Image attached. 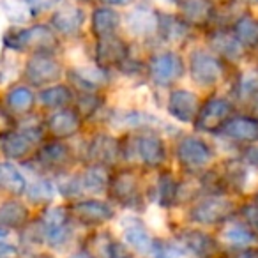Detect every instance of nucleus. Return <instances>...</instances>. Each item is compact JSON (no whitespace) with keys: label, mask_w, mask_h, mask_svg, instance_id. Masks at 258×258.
<instances>
[{"label":"nucleus","mask_w":258,"mask_h":258,"mask_svg":"<svg viewBox=\"0 0 258 258\" xmlns=\"http://www.w3.org/2000/svg\"><path fill=\"white\" fill-rule=\"evenodd\" d=\"M6 44L16 51H34V53H51L58 46L55 32L46 25H36L29 29L11 30L6 36Z\"/></svg>","instance_id":"nucleus-1"},{"label":"nucleus","mask_w":258,"mask_h":258,"mask_svg":"<svg viewBox=\"0 0 258 258\" xmlns=\"http://www.w3.org/2000/svg\"><path fill=\"white\" fill-rule=\"evenodd\" d=\"M71 214L64 207H50L41 214L39 228L43 240L51 247H60L71 237Z\"/></svg>","instance_id":"nucleus-2"},{"label":"nucleus","mask_w":258,"mask_h":258,"mask_svg":"<svg viewBox=\"0 0 258 258\" xmlns=\"http://www.w3.org/2000/svg\"><path fill=\"white\" fill-rule=\"evenodd\" d=\"M235 211L232 200L219 195H211L209 198L200 200L189 211V219L198 225H219L226 221Z\"/></svg>","instance_id":"nucleus-3"},{"label":"nucleus","mask_w":258,"mask_h":258,"mask_svg":"<svg viewBox=\"0 0 258 258\" xmlns=\"http://www.w3.org/2000/svg\"><path fill=\"white\" fill-rule=\"evenodd\" d=\"M175 156L180 166L189 172H198V170L205 168L214 159L212 149L202 138L195 137H184L182 140H179Z\"/></svg>","instance_id":"nucleus-4"},{"label":"nucleus","mask_w":258,"mask_h":258,"mask_svg":"<svg viewBox=\"0 0 258 258\" xmlns=\"http://www.w3.org/2000/svg\"><path fill=\"white\" fill-rule=\"evenodd\" d=\"M189 75L198 85L212 87L223 76V64L216 55L205 50H197L189 57Z\"/></svg>","instance_id":"nucleus-5"},{"label":"nucleus","mask_w":258,"mask_h":258,"mask_svg":"<svg viewBox=\"0 0 258 258\" xmlns=\"http://www.w3.org/2000/svg\"><path fill=\"white\" fill-rule=\"evenodd\" d=\"M182 58L173 51H165V53L154 55L149 62V75L151 80L159 87H166L175 83L180 76L184 75Z\"/></svg>","instance_id":"nucleus-6"},{"label":"nucleus","mask_w":258,"mask_h":258,"mask_svg":"<svg viewBox=\"0 0 258 258\" xmlns=\"http://www.w3.org/2000/svg\"><path fill=\"white\" fill-rule=\"evenodd\" d=\"M232 103L223 97H211L204 104H200V110L195 118V124L202 131H218L225 125V122L232 115Z\"/></svg>","instance_id":"nucleus-7"},{"label":"nucleus","mask_w":258,"mask_h":258,"mask_svg":"<svg viewBox=\"0 0 258 258\" xmlns=\"http://www.w3.org/2000/svg\"><path fill=\"white\" fill-rule=\"evenodd\" d=\"M110 193L124 207H137L142 202V191L138 177L131 170H118L110 179Z\"/></svg>","instance_id":"nucleus-8"},{"label":"nucleus","mask_w":258,"mask_h":258,"mask_svg":"<svg viewBox=\"0 0 258 258\" xmlns=\"http://www.w3.org/2000/svg\"><path fill=\"white\" fill-rule=\"evenodd\" d=\"M62 75V68L50 53H34L29 58L25 68V78L30 85H48V83L58 82Z\"/></svg>","instance_id":"nucleus-9"},{"label":"nucleus","mask_w":258,"mask_h":258,"mask_svg":"<svg viewBox=\"0 0 258 258\" xmlns=\"http://www.w3.org/2000/svg\"><path fill=\"white\" fill-rule=\"evenodd\" d=\"M69 214H71L73 219L83 223V225L96 226V225H103V223L110 221L115 216V211L106 202L89 198V200L75 202V204L71 205V209H69Z\"/></svg>","instance_id":"nucleus-10"},{"label":"nucleus","mask_w":258,"mask_h":258,"mask_svg":"<svg viewBox=\"0 0 258 258\" xmlns=\"http://www.w3.org/2000/svg\"><path fill=\"white\" fill-rule=\"evenodd\" d=\"M179 244L195 258H212L218 253V242L214 237L200 230H184L179 235Z\"/></svg>","instance_id":"nucleus-11"},{"label":"nucleus","mask_w":258,"mask_h":258,"mask_svg":"<svg viewBox=\"0 0 258 258\" xmlns=\"http://www.w3.org/2000/svg\"><path fill=\"white\" fill-rule=\"evenodd\" d=\"M135 152L138 154V159L147 168H158L165 163L166 149L165 144L156 135H142L135 140Z\"/></svg>","instance_id":"nucleus-12"},{"label":"nucleus","mask_w":258,"mask_h":258,"mask_svg":"<svg viewBox=\"0 0 258 258\" xmlns=\"http://www.w3.org/2000/svg\"><path fill=\"white\" fill-rule=\"evenodd\" d=\"M200 110V99L189 90H172L168 97V111L179 122H195Z\"/></svg>","instance_id":"nucleus-13"},{"label":"nucleus","mask_w":258,"mask_h":258,"mask_svg":"<svg viewBox=\"0 0 258 258\" xmlns=\"http://www.w3.org/2000/svg\"><path fill=\"white\" fill-rule=\"evenodd\" d=\"M129 48L122 39L115 36L101 37L97 41L96 46V57H97V66L103 69L113 68V66H120L122 62L127 58Z\"/></svg>","instance_id":"nucleus-14"},{"label":"nucleus","mask_w":258,"mask_h":258,"mask_svg":"<svg viewBox=\"0 0 258 258\" xmlns=\"http://www.w3.org/2000/svg\"><path fill=\"white\" fill-rule=\"evenodd\" d=\"M82 127V118L76 110H58L46 120V129L55 140L75 137Z\"/></svg>","instance_id":"nucleus-15"},{"label":"nucleus","mask_w":258,"mask_h":258,"mask_svg":"<svg viewBox=\"0 0 258 258\" xmlns=\"http://www.w3.org/2000/svg\"><path fill=\"white\" fill-rule=\"evenodd\" d=\"M73 161H75V156H73L71 149L60 140L43 145L41 151L37 152V163L48 170H57V172L66 170Z\"/></svg>","instance_id":"nucleus-16"},{"label":"nucleus","mask_w":258,"mask_h":258,"mask_svg":"<svg viewBox=\"0 0 258 258\" xmlns=\"http://www.w3.org/2000/svg\"><path fill=\"white\" fill-rule=\"evenodd\" d=\"M158 15L151 6L138 4L127 13V29L140 37H149L158 32Z\"/></svg>","instance_id":"nucleus-17"},{"label":"nucleus","mask_w":258,"mask_h":258,"mask_svg":"<svg viewBox=\"0 0 258 258\" xmlns=\"http://www.w3.org/2000/svg\"><path fill=\"white\" fill-rule=\"evenodd\" d=\"M180 18L189 27H205L214 16V4L211 0H180Z\"/></svg>","instance_id":"nucleus-18"},{"label":"nucleus","mask_w":258,"mask_h":258,"mask_svg":"<svg viewBox=\"0 0 258 258\" xmlns=\"http://www.w3.org/2000/svg\"><path fill=\"white\" fill-rule=\"evenodd\" d=\"M83 11L73 4H64L55 11L51 16V25L57 32L64 34V36H75L82 30L83 25Z\"/></svg>","instance_id":"nucleus-19"},{"label":"nucleus","mask_w":258,"mask_h":258,"mask_svg":"<svg viewBox=\"0 0 258 258\" xmlns=\"http://www.w3.org/2000/svg\"><path fill=\"white\" fill-rule=\"evenodd\" d=\"M122 240H124L125 246L138 251V253H151L152 246H154V239H152L151 233L147 232L144 223L135 218L129 219V221L122 226Z\"/></svg>","instance_id":"nucleus-20"},{"label":"nucleus","mask_w":258,"mask_h":258,"mask_svg":"<svg viewBox=\"0 0 258 258\" xmlns=\"http://www.w3.org/2000/svg\"><path fill=\"white\" fill-rule=\"evenodd\" d=\"M228 138L235 142H256L258 138V120L251 117H230L221 127Z\"/></svg>","instance_id":"nucleus-21"},{"label":"nucleus","mask_w":258,"mask_h":258,"mask_svg":"<svg viewBox=\"0 0 258 258\" xmlns=\"http://www.w3.org/2000/svg\"><path fill=\"white\" fill-rule=\"evenodd\" d=\"M36 142L23 131H11L2 137V152L8 159H25L30 156Z\"/></svg>","instance_id":"nucleus-22"},{"label":"nucleus","mask_w":258,"mask_h":258,"mask_svg":"<svg viewBox=\"0 0 258 258\" xmlns=\"http://www.w3.org/2000/svg\"><path fill=\"white\" fill-rule=\"evenodd\" d=\"M191 27L180 16L175 15H158V32L166 43H182L189 36Z\"/></svg>","instance_id":"nucleus-23"},{"label":"nucleus","mask_w":258,"mask_h":258,"mask_svg":"<svg viewBox=\"0 0 258 258\" xmlns=\"http://www.w3.org/2000/svg\"><path fill=\"white\" fill-rule=\"evenodd\" d=\"M89 154L97 165L106 166L115 163L117 156L120 154V145L115 138L106 137V135H101V137L94 138L92 144L89 147Z\"/></svg>","instance_id":"nucleus-24"},{"label":"nucleus","mask_w":258,"mask_h":258,"mask_svg":"<svg viewBox=\"0 0 258 258\" xmlns=\"http://www.w3.org/2000/svg\"><path fill=\"white\" fill-rule=\"evenodd\" d=\"M211 46L216 57L228 58V60H239L244 53V46L235 39L233 34H228L225 30H216L211 36Z\"/></svg>","instance_id":"nucleus-25"},{"label":"nucleus","mask_w":258,"mask_h":258,"mask_svg":"<svg viewBox=\"0 0 258 258\" xmlns=\"http://www.w3.org/2000/svg\"><path fill=\"white\" fill-rule=\"evenodd\" d=\"M78 179V187L80 193H101L110 186V175L104 170V166L96 165L89 166L85 172H82L80 175H76Z\"/></svg>","instance_id":"nucleus-26"},{"label":"nucleus","mask_w":258,"mask_h":258,"mask_svg":"<svg viewBox=\"0 0 258 258\" xmlns=\"http://www.w3.org/2000/svg\"><path fill=\"white\" fill-rule=\"evenodd\" d=\"M29 223V209L18 200H8L0 205V228H22Z\"/></svg>","instance_id":"nucleus-27"},{"label":"nucleus","mask_w":258,"mask_h":258,"mask_svg":"<svg viewBox=\"0 0 258 258\" xmlns=\"http://www.w3.org/2000/svg\"><path fill=\"white\" fill-rule=\"evenodd\" d=\"M120 18L110 8H97L92 15V32L97 36V39L108 36H115Z\"/></svg>","instance_id":"nucleus-28"},{"label":"nucleus","mask_w":258,"mask_h":258,"mask_svg":"<svg viewBox=\"0 0 258 258\" xmlns=\"http://www.w3.org/2000/svg\"><path fill=\"white\" fill-rule=\"evenodd\" d=\"M233 36L244 48H251L258 44V23L249 15L240 16L233 25Z\"/></svg>","instance_id":"nucleus-29"},{"label":"nucleus","mask_w":258,"mask_h":258,"mask_svg":"<svg viewBox=\"0 0 258 258\" xmlns=\"http://www.w3.org/2000/svg\"><path fill=\"white\" fill-rule=\"evenodd\" d=\"M0 189H8L13 195H22L27 189L23 175L11 163H0Z\"/></svg>","instance_id":"nucleus-30"},{"label":"nucleus","mask_w":258,"mask_h":258,"mask_svg":"<svg viewBox=\"0 0 258 258\" xmlns=\"http://www.w3.org/2000/svg\"><path fill=\"white\" fill-rule=\"evenodd\" d=\"M39 97H41V103L46 108L64 110V106H68L73 101V92L69 90V87H66V85H53V87L44 89Z\"/></svg>","instance_id":"nucleus-31"},{"label":"nucleus","mask_w":258,"mask_h":258,"mask_svg":"<svg viewBox=\"0 0 258 258\" xmlns=\"http://www.w3.org/2000/svg\"><path fill=\"white\" fill-rule=\"evenodd\" d=\"M223 240L237 247H247L249 244H253L254 235L249 226L242 225V223H232L223 232Z\"/></svg>","instance_id":"nucleus-32"},{"label":"nucleus","mask_w":258,"mask_h":258,"mask_svg":"<svg viewBox=\"0 0 258 258\" xmlns=\"http://www.w3.org/2000/svg\"><path fill=\"white\" fill-rule=\"evenodd\" d=\"M6 103L15 113H27L34 104V96L27 87H15L6 96Z\"/></svg>","instance_id":"nucleus-33"},{"label":"nucleus","mask_w":258,"mask_h":258,"mask_svg":"<svg viewBox=\"0 0 258 258\" xmlns=\"http://www.w3.org/2000/svg\"><path fill=\"white\" fill-rule=\"evenodd\" d=\"M179 193V182L170 172H163L158 180V202L163 207H168L177 200Z\"/></svg>","instance_id":"nucleus-34"},{"label":"nucleus","mask_w":258,"mask_h":258,"mask_svg":"<svg viewBox=\"0 0 258 258\" xmlns=\"http://www.w3.org/2000/svg\"><path fill=\"white\" fill-rule=\"evenodd\" d=\"M25 191H27V198L36 205L48 204V202L53 200V195H55L53 186L48 180H36Z\"/></svg>","instance_id":"nucleus-35"},{"label":"nucleus","mask_w":258,"mask_h":258,"mask_svg":"<svg viewBox=\"0 0 258 258\" xmlns=\"http://www.w3.org/2000/svg\"><path fill=\"white\" fill-rule=\"evenodd\" d=\"M99 239H101V244H99L101 247L97 249L99 253H97L96 258H131L127 249H125L120 242L111 239L110 235L103 233V235H99Z\"/></svg>","instance_id":"nucleus-36"},{"label":"nucleus","mask_w":258,"mask_h":258,"mask_svg":"<svg viewBox=\"0 0 258 258\" xmlns=\"http://www.w3.org/2000/svg\"><path fill=\"white\" fill-rule=\"evenodd\" d=\"M151 253L154 254V258H180L184 249L180 247V244L173 246V244L166 242V240H154Z\"/></svg>","instance_id":"nucleus-37"},{"label":"nucleus","mask_w":258,"mask_h":258,"mask_svg":"<svg viewBox=\"0 0 258 258\" xmlns=\"http://www.w3.org/2000/svg\"><path fill=\"white\" fill-rule=\"evenodd\" d=\"M101 104V99L97 96H94L92 92H83V96L78 99V115H92L94 111H97Z\"/></svg>","instance_id":"nucleus-38"},{"label":"nucleus","mask_w":258,"mask_h":258,"mask_svg":"<svg viewBox=\"0 0 258 258\" xmlns=\"http://www.w3.org/2000/svg\"><path fill=\"white\" fill-rule=\"evenodd\" d=\"M254 83H258L256 73H247V75H244L242 80H240V94H244V96H253V94H256L258 96V85H254Z\"/></svg>","instance_id":"nucleus-39"},{"label":"nucleus","mask_w":258,"mask_h":258,"mask_svg":"<svg viewBox=\"0 0 258 258\" xmlns=\"http://www.w3.org/2000/svg\"><path fill=\"white\" fill-rule=\"evenodd\" d=\"M240 214H242L246 226H249V228H253V230H258V207L256 205L254 204L244 205V207L240 209Z\"/></svg>","instance_id":"nucleus-40"},{"label":"nucleus","mask_w":258,"mask_h":258,"mask_svg":"<svg viewBox=\"0 0 258 258\" xmlns=\"http://www.w3.org/2000/svg\"><path fill=\"white\" fill-rule=\"evenodd\" d=\"M58 2H60V0H25V4L29 6V9L34 13V15L44 11V9L53 8V6L58 4Z\"/></svg>","instance_id":"nucleus-41"},{"label":"nucleus","mask_w":258,"mask_h":258,"mask_svg":"<svg viewBox=\"0 0 258 258\" xmlns=\"http://www.w3.org/2000/svg\"><path fill=\"white\" fill-rule=\"evenodd\" d=\"M0 258H20L18 247L8 242H0Z\"/></svg>","instance_id":"nucleus-42"},{"label":"nucleus","mask_w":258,"mask_h":258,"mask_svg":"<svg viewBox=\"0 0 258 258\" xmlns=\"http://www.w3.org/2000/svg\"><path fill=\"white\" fill-rule=\"evenodd\" d=\"M244 159L249 163L253 168H258V145H251L244 151Z\"/></svg>","instance_id":"nucleus-43"},{"label":"nucleus","mask_w":258,"mask_h":258,"mask_svg":"<svg viewBox=\"0 0 258 258\" xmlns=\"http://www.w3.org/2000/svg\"><path fill=\"white\" fill-rule=\"evenodd\" d=\"M237 258H258V249H253V247H244Z\"/></svg>","instance_id":"nucleus-44"},{"label":"nucleus","mask_w":258,"mask_h":258,"mask_svg":"<svg viewBox=\"0 0 258 258\" xmlns=\"http://www.w3.org/2000/svg\"><path fill=\"white\" fill-rule=\"evenodd\" d=\"M101 2H104V4H108V6H127V4H131V0H101Z\"/></svg>","instance_id":"nucleus-45"},{"label":"nucleus","mask_w":258,"mask_h":258,"mask_svg":"<svg viewBox=\"0 0 258 258\" xmlns=\"http://www.w3.org/2000/svg\"><path fill=\"white\" fill-rule=\"evenodd\" d=\"M69 258H96L92 253H89V251H76V253H73Z\"/></svg>","instance_id":"nucleus-46"},{"label":"nucleus","mask_w":258,"mask_h":258,"mask_svg":"<svg viewBox=\"0 0 258 258\" xmlns=\"http://www.w3.org/2000/svg\"><path fill=\"white\" fill-rule=\"evenodd\" d=\"M8 235V230H4V228H0V239H4V237Z\"/></svg>","instance_id":"nucleus-47"},{"label":"nucleus","mask_w":258,"mask_h":258,"mask_svg":"<svg viewBox=\"0 0 258 258\" xmlns=\"http://www.w3.org/2000/svg\"><path fill=\"white\" fill-rule=\"evenodd\" d=\"M254 111H258V96H254Z\"/></svg>","instance_id":"nucleus-48"},{"label":"nucleus","mask_w":258,"mask_h":258,"mask_svg":"<svg viewBox=\"0 0 258 258\" xmlns=\"http://www.w3.org/2000/svg\"><path fill=\"white\" fill-rule=\"evenodd\" d=\"M254 205H256V207H258V195H256V197H254Z\"/></svg>","instance_id":"nucleus-49"},{"label":"nucleus","mask_w":258,"mask_h":258,"mask_svg":"<svg viewBox=\"0 0 258 258\" xmlns=\"http://www.w3.org/2000/svg\"><path fill=\"white\" fill-rule=\"evenodd\" d=\"M212 4H214V2H225V0H211Z\"/></svg>","instance_id":"nucleus-50"}]
</instances>
